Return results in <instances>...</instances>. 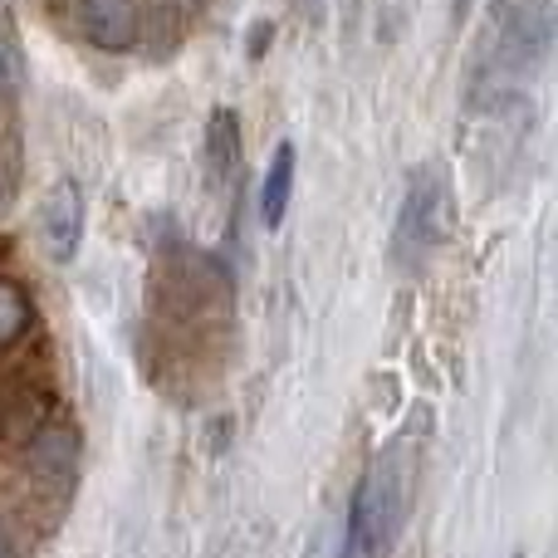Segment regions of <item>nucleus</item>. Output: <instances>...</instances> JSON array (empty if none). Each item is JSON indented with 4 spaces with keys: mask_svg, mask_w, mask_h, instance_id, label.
I'll list each match as a JSON object with an SVG mask.
<instances>
[{
    "mask_svg": "<svg viewBox=\"0 0 558 558\" xmlns=\"http://www.w3.org/2000/svg\"><path fill=\"white\" fill-rule=\"evenodd\" d=\"M407 505H412V461L402 446H392L367 465V475L353 490L343 558H387L407 524Z\"/></svg>",
    "mask_w": 558,
    "mask_h": 558,
    "instance_id": "f257e3e1",
    "label": "nucleus"
},
{
    "mask_svg": "<svg viewBox=\"0 0 558 558\" xmlns=\"http://www.w3.org/2000/svg\"><path fill=\"white\" fill-rule=\"evenodd\" d=\"M446 226H451V216H446V182L432 167H422L402 196V211H397V235H392L397 260L407 270H422L426 255L446 241Z\"/></svg>",
    "mask_w": 558,
    "mask_h": 558,
    "instance_id": "f03ea898",
    "label": "nucleus"
},
{
    "mask_svg": "<svg viewBox=\"0 0 558 558\" xmlns=\"http://www.w3.org/2000/svg\"><path fill=\"white\" fill-rule=\"evenodd\" d=\"M39 235H45V251L54 265H69L78 255V241H84V192H78L74 177H59L45 192Z\"/></svg>",
    "mask_w": 558,
    "mask_h": 558,
    "instance_id": "7ed1b4c3",
    "label": "nucleus"
},
{
    "mask_svg": "<svg viewBox=\"0 0 558 558\" xmlns=\"http://www.w3.org/2000/svg\"><path fill=\"white\" fill-rule=\"evenodd\" d=\"M78 25H84L88 45L108 49V54L133 49L137 35H143L137 0H78Z\"/></svg>",
    "mask_w": 558,
    "mask_h": 558,
    "instance_id": "20e7f679",
    "label": "nucleus"
},
{
    "mask_svg": "<svg viewBox=\"0 0 558 558\" xmlns=\"http://www.w3.org/2000/svg\"><path fill=\"white\" fill-rule=\"evenodd\" d=\"M29 465L35 475H45L49 485H69L78 471V432L64 422V416H45V422L29 432Z\"/></svg>",
    "mask_w": 558,
    "mask_h": 558,
    "instance_id": "39448f33",
    "label": "nucleus"
},
{
    "mask_svg": "<svg viewBox=\"0 0 558 558\" xmlns=\"http://www.w3.org/2000/svg\"><path fill=\"white\" fill-rule=\"evenodd\" d=\"M202 167H206V182L211 186H226L235 177V167H241V123H235L231 108L211 113V123H206Z\"/></svg>",
    "mask_w": 558,
    "mask_h": 558,
    "instance_id": "423d86ee",
    "label": "nucleus"
},
{
    "mask_svg": "<svg viewBox=\"0 0 558 558\" xmlns=\"http://www.w3.org/2000/svg\"><path fill=\"white\" fill-rule=\"evenodd\" d=\"M289 196H294V147L279 143L270 172H265V192H260V216H265V226H270V231L284 221Z\"/></svg>",
    "mask_w": 558,
    "mask_h": 558,
    "instance_id": "0eeeda50",
    "label": "nucleus"
},
{
    "mask_svg": "<svg viewBox=\"0 0 558 558\" xmlns=\"http://www.w3.org/2000/svg\"><path fill=\"white\" fill-rule=\"evenodd\" d=\"M29 324H35V304H29L25 284L0 279V348L20 343V338L29 333Z\"/></svg>",
    "mask_w": 558,
    "mask_h": 558,
    "instance_id": "6e6552de",
    "label": "nucleus"
},
{
    "mask_svg": "<svg viewBox=\"0 0 558 558\" xmlns=\"http://www.w3.org/2000/svg\"><path fill=\"white\" fill-rule=\"evenodd\" d=\"M0 558H15V549H10V539H5V530H0Z\"/></svg>",
    "mask_w": 558,
    "mask_h": 558,
    "instance_id": "1a4fd4ad",
    "label": "nucleus"
},
{
    "mask_svg": "<svg viewBox=\"0 0 558 558\" xmlns=\"http://www.w3.org/2000/svg\"><path fill=\"white\" fill-rule=\"evenodd\" d=\"M5 84H10V69H5V54H0V94H5Z\"/></svg>",
    "mask_w": 558,
    "mask_h": 558,
    "instance_id": "9d476101",
    "label": "nucleus"
},
{
    "mask_svg": "<svg viewBox=\"0 0 558 558\" xmlns=\"http://www.w3.org/2000/svg\"><path fill=\"white\" fill-rule=\"evenodd\" d=\"M465 10H471V0H456V20H461V15H465Z\"/></svg>",
    "mask_w": 558,
    "mask_h": 558,
    "instance_id": "9b49d317",
    "label": "nucleus"
}]
</instances>
